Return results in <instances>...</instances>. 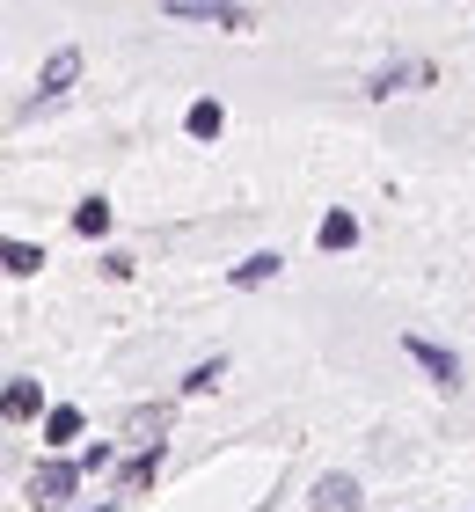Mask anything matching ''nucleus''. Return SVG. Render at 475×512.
Instances as JSON below:
<instances>
[{
    "instance_id": "obj_1",
    "label": "nucleus",
    "mask_w": 475,
    "mask_h": 512,
    "mask_svg": "<svg viewBox=\"0 0 475 512\" xmlns=\"http://www.w3.org/2000/svg\"><path fill=\"white\" fill-rule=\"evenodd\" d=\"M81 491H88V476H81L74 454H37L30 476H22V498H30L37 512H81L88 505Z\"/></svg>"
},
{
    "instance_id": "obj_2",
    "label": "nucleus",
    "mask_w": 475,
    "mask_h": 512,
    "mask_svg": "<svg viewBox=\"0 0 475 512\" xmlns=\"http://www.w3.org/2000/svg\"><path fill=\"white\" fill-rule=\"evenodd\" d=\"M74 81H81V52L74 44H59V52H44L37 66V81H30V96L15 103V125H30V118H52V110L74 96Z\"/></svg>"
},
{
    "instance_id": "obj_3",
    "label": "nucleus",
    "mask_w": 475,
    "mask_h": 512,
    "mask_svg": "<svg viewBox=\"0 0 475 512\" xmlns=\"http://www.w3.org/2000/svg\"><path fill=\"white\" fill-rule=\"evenodd\" d=\"M424 88H439V66L402 52V59H380V66H373V74L359 81V96H366V103H395V96H424Z\"/></svg>"
},
{
    "instance_id": "obj_4",
    "label": "nucleus",
    "mask_w": 475,
    "mask_h": 512,
    "mask_svg": "<svg viewBox=\"0 0 475 512\" xmlns=\"http://www.w3.org/2000/svg\"><path fill=\"white\" fill-rule=\"evenodd\" d=\"M44 417H52V395H44V381L30 374V366H15V374L0 381V425L8 432H37Z\"/></svg>"
},
{
    "instance_id": "obj_5",
    "label": "nucleus",
    "mask_w": 475,
    "mask_h": 512,
    "mask_svg": "<svg viewBox=\"0 0 475 512\" xmlns=\"http://www.w3.org/2000/svg\"><path fill=\"white\" fill-rule=\"evenodd\" d=\"M402 359H410L439 395H461V374H468V366H461L454 344H439V337H417V330H410V337H402Z\"/></svg>"
},
{
    "instance_id": "obj_6",
    "label": "nucleus",
    "mask_w": 475,
    "mask_h": 512,
    "mask_svg": "<svg viewBox=\"0 0 475 512\" xmlns=\"http://www.w3.org/2000/svg\"><path fill=\"white\" fill-rule=\"evenodd\" d=\"M161 15L169 22H205V30H256V8H242V0H161Z\"/></svg>"
},
{
    "instance_id": "obj_7",
    "label": "nucleus",
    "mask_w": 475,
    "mask_h": 512,
    "mask_svg": "<svg viewBox=\"0 0 475 512\" xmlns=\"http://www.w3.org/2000/svg\"><path fill=\"white\" fill-rule=\"evenodd\" d=\"M161 469H169V439H154V447H125V469L110 476V491L117 498H139V491H154Z\"/></svg>"
},
{
    "instance_id": "obj_8",
    "label": "nucleus",
    "mask_w": 475,
    "mask_h": 512,
    "mask_svg": "<svg viewBox=\"0 0 475 512\" xmlns=\"http://www.w3.org/2000/svg\"><path fill=\"white\" fill-rule=\"evenodd\" d=\"M88 447V410L81 403H52V417L37 425V454H81Z\"/></svg>"
},
{
    "instance_id": "obj_9",
    "label": "nucleus",
    "mask_w": 475,
    "mask_h": 512,
    "mask_svg": "<svg viewBox=\"0 0 475 512\" xmlns=\"http://www.w3.org/2000/svg\"><path fill=\"white\" fill-rule=\"evenodd\" d=\"M307 512H366V483L351 469H322L307 483Z\"/></svg>"
},
{
    "instance_id": "obj_10",
    "label": "nucleus",
    "mask_w": 475,
    "mask_h": 512,
    "mask_svg": "<svg viewBox=\"0 0 475 512\" xmlns=\"http://www.w3.org/2000/svg\"><path fill=\"white\" fill-rule=\"evenodd\" d=\"M169 425H176V395H169V403H132L125 417H117L125 447H154V439H169Z\"/></svg>"
},
{
    "instance_id": "obj_11",
    "label": "nucleus",
    "mask_w": 475,
    "mask_h": 512,
    "mask_svg": "<svg viewBox=\"0 0 475 512\" xmlns=\"http://www.w3.org/2000/svg\"><path fill=\"white\" fill-rule=\"evenodd\" d=\"M359 235H366V227H359V213H351V205H329V213L315 220V249H322V256L359 249Z\"/></svg>"
},
{
    "instance_id": "obj_12",
    "label": "nucleus",
    "mask_w": 475,
    "mask_h": 512,
    "mask_svg": "<svg viewBox=\"0 0 475 512\" xmlns=\"http://www.w3.org/2000/svg\"><path fill=\"white\" fill-rule=\"evenodd\" d=\"M278 271H285L278 249H249L242 264H227V286H234V293H256V286H278Z\"/></svg>"
},
{
    "instance_id": "obj_13",
    "label": "nucleus",
    "mask_w": 475,
    "mask_h": 512,
    "mask_svg": "<svg viewBox=\"0 0 475 512\" xmlns=\"http://www.w3.org/2000/svg\"><path fill=\"white\" fill-rule=\"evenodd\" d=\"M220 132H227V103H220V96H190V103H183V139L212 147Z\"/></svg>"
},
{
    "instance_id": "obj_14",
    "label": "nucleus",
    "mask_w": 475,
    "mask_h": 512,
    "mask_svg": "<svg viewBox=\"0 0 475 512\" xmlns=\"http://www.w3.org/2000/svg\"><path fill=\"white\" fill-rule=\"evenodd\" d=\"M66 227H74L81 242H110V227H117V205L103 198V191H88L74 213H66Z\"/></svg>"
},
{
    "instance_id": "obj_15",
    "label": "nucleus",
    "mask_w": 475,
    "mask_h": 512,
    "mask_svg": "<svg viewBox=\"0 0 475 512\" xmlns=\"http://www.w3.org/2000/svg\"><path fill=\"white\" fill-rule=\"evenodd\" d=\"M227 366H234L227 352H212V359H190V366H183V381H176V403H198V395H212V388L227 381Z\"/></svg>"
},
{
    "instance_id": "obj_16",
    "label": "nucleus",
    "mask_w": 475,
    "mask_h": 512,
    "mask_svg": "<svg viewBox=\"0 0 475 512\" xmlns=\"http://www.w3.org/2000/svg\"><path fill=\"white\" fill-rule=\"evenodd\" d=\"M74 461H81V476H88V483H95V476L110 483L117 469H125V439H103V432H95V439H88V447H81Z\"/></svg>"
},
{
    "instance_id": "obj_17",
    "label": "nucleus",
    "mask_w": 475,
    "mask_h": 512,
    "mask_svg": "<svg viewBox=\"0 0 475 512\" xmlns=\"http://www.w3.org/2000/svg\"><path fill=\"white\" fill-rule=\"evenodd\" d=\"M0 271H8L15 286H22V278H37V271H44V242H22V235H8V242H0Z\"/></svg>"
},
{
    "instance_id": "obj_18",
    "label": "nucleus",
    "mask_w": 475,
    "mask_h": 512,
    "mask_svg": "<svg viewBox=\"0 0 475 512\" xmlns=\"http://www.w3.org/2000/svg\"><path fill=\"white\" fill-rule=\"evenodd\" d=\"M132 271H139V256H132V249H103V278H110V286H125Z\"/></svg>"
},
{
    "instance_id": "obj_19",
    "label": "nucleus",
    "mask_w": 475,
    "mask_h": 512,
    "mask_svg": "<svg viewBox=\"0 0 475 512\" xmlns=\"http://www.w3.org/2000/svg\"><path fill=\"white\" fill-rule=\"evenodd\" d=\"M81 512H125V498H117V491H103V498H88Z\"/></svg>"
}]
</instances>
